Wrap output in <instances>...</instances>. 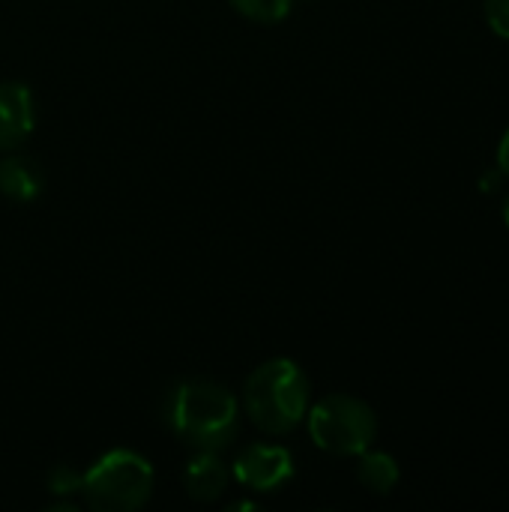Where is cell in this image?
Listing matches in <instances>:
<instances>
[{
	"label": "cell",
	"mask_w": 509,
	"mask_h": 512,
	"mask_svg": "<svg viewBox=\"0 0 509 512\" xmlns=\"http://www.w3.org/2000/svg\"><path fill=\"white\" fill-rule=\"evenodd\" d=\"M243 18L258 24H279L291 15V0H228Z\"/></svg>",
	"instance_id": "30bf717a"
},
{
	"label": "cell",
	"mask_w": 509,
	"mask_h": 512,
	"mask_svg": "<svg viewBox=\"0 0 509 512\" xmlns=\"http://www.w3.org/2000/svg\"><path fill=\"white\" fill-rule=\"evenodd\" d=\"M306 423L315 447L330 456H360L375 444L378 435L375 411L363 399L345 393H333L309 405Z\"/></svg>",
	"instance_id": "277c9868"
},
{
	"label": "cell",
	"mask_w": 509,
	"mask_h": 512,
	"mask_svg": "<svg viewBox=\"0 0 509 512\" xmlns=\"http://www.w3.org/2000/svg\"><path fill=\"white\" fill-rule=\"evenodd\" d=\"M36 126L33 90L21 81H0V153L18 150Z\"/></svg>",
	"instance_id": "8992f818"
},
{
	"label": "cell",
	"mask_w": 509,
	"mask_h": 512,
	"mask_svg": "<svg viewBox=\"0 0 509 512\" xmlns=\"http://www.w3.org/2000/svg\"><path fill=\"white\" fill-rule=\"evenodd\" d=\"M231 474L252 492H276L294 477V459L279 444H249L231 465Z\"/></svg>",
	"instance_id": "5b68a950"
},
{
	"label": "cell",
	"mask_w": 509,
	"mask_h": 512,
	"mask_svg": "<svg viewBox=\"0 0 509 512\" xmlns=\"http://www.w3.org/2000/svg\"><path fill=\"white\" fill-rule=\"evenodd\" d=\"M486 21L501 39H509V0H486Z\"/></svg>",
	"instance_id": "7c38bea8"
},
{
	"label": "cell",
	"mask_w": 509,
	"mask_h": 512,
	"mask_svg": "<svg viewBox=\"0 0 509 512\" xmlns=\"http://www.w3.org/2000/svg\"><path fill=\"white\" fill-rule=\"evenodd\" d=\"M357 480L375 492V495H390L399 483V462L390 453L381 450H366L360 453V465H357Z\"/></svg>",
	"instance_id": "9c48e42d"
},
{
	"label": "cell",
	"mask_w": 509,
	"mask_h": 512,
	"mask_svg": "<svg viewBox=\"0 0 509 512\" xmlns=\"http://www.w3.org/2000/svg\"><path fill=\"white\" fill-rule=\"evenodd\" d=\"M504 222H507V228H509V198H507V204H504Z\"/></svg>",
	"instance_id": "5bb4252c"
},
{
	"label": "cell",
	"mask_w": 509,
	"mask_h": 512,
	"mask_svg": "<svg viewBox=\"0 0 509 512\" xmlns=\"http://www.w3.org/2000/svg\"><path fill=\"white\" fill-rule=\"evenodd\" d=\"M165 420L186 447L219 453L231 447L240 432V405L228 387L192 378L171 390Z\"/></svg>",
	"instance_id": "6da1fadb"
},
{
	"label": "cell",
	"mask_w": 509,
	"mask_h": 512,
	"mask_svg": "<svg viewBox=\"0 0 509 512\" xmlns=\"http://www.w3.org/2000/svg\"><path fill=\"white\" fill-rule=\"evenodd\" d=\"M231 480H234L231 468L219 459V453H210V450H198V456L189 459V465L183 471L186 495L198 504L219 501L228 492Z\"/></svg>",
	"instance_id": "52a82bcc"
},
{
	"label": "cell",
	"mask_w": 509,
	"mask_h": 512,
	"mask_svg": "<svg viewBox=\"0 0 509 512\" xmlns=\"http://www.w3.org/2000/svg\"><path fill=\"white\" fill-rule=\"evenodd\" d=\"M45 189V171L24 153H6L0 159V192L15 204H30Z\"/></svg>",
	"instance_id": "ba28073f"
},
{
	"label": "cell",
	"mask_w": 509,
	"mask_h": 512,
	"mask_svg": "<svg viewBox=\"0 0 509 512\" xmlns=\"http://www.w3.org/2000/svg\"><path fill=\"white\" fill-rule=\"evenodd\" d=\"M243 405L261 432L288 435L309 414V378L294 360H267L246 378Z\"/></svg>",
	"instance_id": "7a4b0ae2"
},
{
	"label": "cell",
	"mask_w": 509,
	"mask_h": 512,
	"mask_svg": "<svg viewBox=\"0 0 509 512\" xmlns=\"http://www.w3.org/2000/svg\"><path fill=\"white\" fill-rule=\"evenodd\" d=\"M498 171L509 177V129L504 132L501 144H498Z\"/></svg>",
	"instance_id": "4fadbf2b"
},
{
	"label": "cell",
	"mask_w": 509,
	"mask_h": 512,
	"mask_svg": "<svg viewBox=\"0 0 509 512\" xmlns=\"http://www.w3.org/2000/svg\"><path fill=\"white\" fill-rule=\"evenodd\" d=\"M48 489H51L54 495H75V492H81V477H78L72 468L57 465V468L48 474Z\"/></svg>",
	"instance_id": "8fae6325"
},
{
	"label": "cell",
	"mask_w": 509,
	"mask_h": 512,
	"mask_svg": "<svg viewBox=\"0 0 509 512\" xmlns=\"http://www.w3.org/2000/svg\"><path fill=\"white\" fill-rule=\"evenodd\" d=\"M81 495L90 510H141L153 495V465L135 450H108L81 477Z\"/></svg>",
	"instance_id": "3957f363"
}]
</instances>
